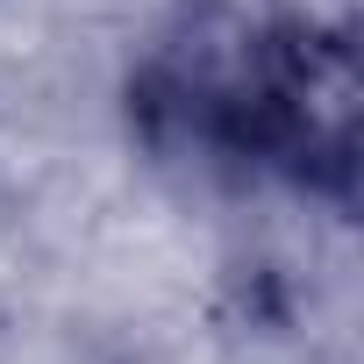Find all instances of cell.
<instances>
[{
	"label": "cell",
	"instance_id": "obj_1",
	"mask_svg": "<svg viewBox=\"0 0 364 364\" xmlns=\"http://www.w3.org/2000/svg\"><path fill=\"white\" fill-rule=\"evenodd\" d=\"M136 122L157 150L243 164L350 208L357 50L300 15H186L136 72Z\"/></svg>",
	"mask_w": 364,
	"mask_h": 364
}]
</instances>
